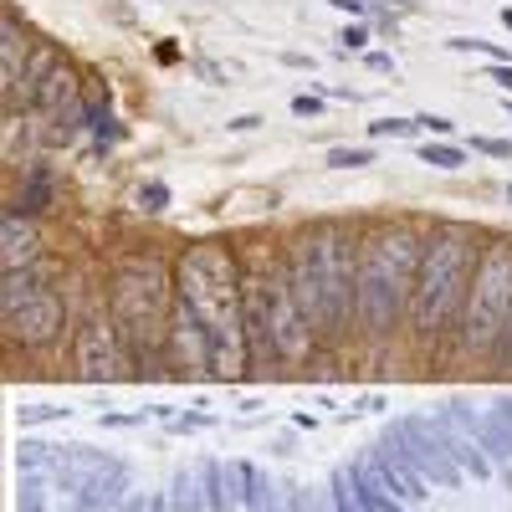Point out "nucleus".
Here are the masks:
<instances>
[{
  "label": "nucleus",
  "instance_id": "1",
  "mask_svg": "<svg viewBox=\"0 0 512 512\" xmlns=\"http://www.w3.org/2000/svg\"><path fill=\"white\" fill-rule=\"evenodd\" d=\"M175 292L195 308L210 338V369L216 379L251 374L246 308H241V251L226 241H190L175 262Z\"/></svg>",
  "mask_w": 512,
  "mask_h": 512
},
{
  "label": "nucleus",
  "instance_id": "2",
  "mask_svg": "<svg viewBox=\"0 0 512 512\" xmlns=\"http://www.w3.org/2000/svg\"><path fill=\"white\" fill-rule=\"evenodd\" d=\"M425 251V226L410 216L374 221L359 236V338L369 344H390L410 323V292Z\"/></svg>",
  "mask_w": 512,
  "mask_h": 512
},
{
  "label": "nucleus",
  "instance_id": "3",
  "mask_svg": "<svg viewBox=\"0 0 512 512\" xmlns=\"http://www.w3.org/2000/svg\"><path fill=\"white\" fill-rule=\"evenodd\" d=\"M108 308L128 369L164 374V338H169V313H175V262L159 246L128 251L108 272Z\"/></svg>",
  "mask_w": 512,
  "mask_h": 512
},
{
  "label": "nucleus",
  "instance_id": "4",
  "mask_svg": "<svg viewBox=\"0 0 512 512\" xmlns=\"http://www.w3.org/2000/svg\"><path fill=\"white\" fill-rule=\"evenodd\" d=\"M482 241L487 236L472 221H431L425 226V251H420V272H415V292H410V323H405L420 349H441L456 333Z\"/></svg>",
  "mask_w": 512,
  "mask_h": 512
},
{
  "label": "nucleus",
  "instance_id": "5",
  "mask_svg": "<svg viewBox=\"0 0 512 512\" xmlns=\"http://www.w3.org/2000/svg\"><path fill=\"white\" fill-rule=\"evenodd\" d=\"M308 246H313V272L323 292V323L318 338L323 349H344L359 333V231L349 221H308Z\"/></svg>",
  "mask_w": 512,
  "mask_h": 512
},
{
  "label": "nucleus",
  "instance_id": "6",
  "mask_svg": "<svg viewBox=\"0 0 512 512\" xmlns=\"http://www.w3.org/2000/svg\"><path fill=\"white\" fill-rule=\"evenodd\" d=\"M507 313H512V236H487L451 333V349L461 359H497L507 338Z\"/></svg>",
  "mask_w": 512,
  "mask_h": 512
},
{
  "label": "nucleus",
  "instance_id": "7",
  "mask_svg": "<svg viewBox=\"0 0 512 512\" xmlns=\"http://www.w3.org/2000/svg\"><path fill=\"white\" fill-rule=\"evenodd\" d=\"M72 369L77 379H118L128 369L123 344H118V323L108 308V287H88V303L72 318Z\"/></svg>",
  "mask_w": 512,
  "mask_h": 512
},
{
  "label": "nucleus",
  "instance_id": "8",
  "mask_svg": "<svg viewBox=\"0 0 512 512\" xmlns=\"http://www.w3.org/2000/svg\"><path fill=\"white\" fill-rule=\"evenodd\" d=\"M62 338H72V308H67L62 282L36 287L26 303L6 308V344H21V349L41 354V349H57Z\"/></svg>",
  "mask_w": 512,
  "mask_h": 512
},
{
  "label": "nucleus",
  "instance_id": "9",
  "mask_svg": "<svg viewBox=\"0 0 512 512\" xmlns=\"http://www.w3.org/2000/svg\"><path fill=\"white\" fill-rule=\"evenodd\" d=\"M26 57H31V41H26V31L16 26V11L6 6V21H0V98H6V108H11V98H16V88H21Z\"/></svg>",
  "mask_w": 512,
  "mask_h": 512
},
{
  "label": "nucleus",
  "instance_id": "10",
  "mask_svg": "<svg viewBox=\"0 0 512 512\" xmlns=\"http://www.w3.org/2000/svg\"><path fill=\"white\" fill-rule=\"evenodd\" d=\"M41 256V241H36V226L31 216H16V210H6V251H0V262L6 267H26Z\"/></svg>",
  "mask_w": 512,
  "mask_h": 512
},
{
  "label": "nucleus",
  "instance_id": "11",
  "mask_svg": "<svg viewBox=\"0 0 512 512\" xmlns=\"http://www.w3.org/2000/svg\"><path fill=\"white\" fill-rule=\"evenodd\" d=\"M57 200V185H52V169L47 164H36L31 175H26V185H21V195L6 205V210H16V216H41Z\"/></svg>",
  "mask_w": 512,
  "mask_h": 512
},
{
  "label": "nucleus",
  "instance_id": "12",
  "mask_svg": "<svg viewBox=\"0 0 512 512\" xmlns=\"http://www.w3.org/2000/svg\"><path fill=\"white\" fill-rule=\"evenodd\" d=\"M420 164H431V169H461L466 154H461L456 144H425V149H420Z\"/></svg>",
  "mask_w": 512,
  "mask_h": 512
},
{
  "label": "nucleus",
  "instance_id": "13",
  "mask_svg": "<svg viewBox=\"0 0 512 512\" xmlns=\"http://www.w3.org/2000/svg\"><path fill=\"white\" fill-rule=\"evenodd\" d=\"M364 164H374V149H364V144H344V149H328V169H364Z\"/></svg>",
  "mask_w": 512,
  "mask_h": 512
},
{
  "label": "nucleus",
  "instance_id": "14",
  "mask_svg": "<svg viewBox=\"0 0 512 512\" xmlns=\"http://www.w3.org/2000/svg\"><path fill=\"white\" fill-rule=\"evenodd\" d=\"M415 128H420L415 118H374V123H369V134H374V139H410Z\"/></svg>",
  "mask_w": 512,
  "mask_h": 512
},
{
  "label": "nucleus",
  "instance_id": "15",
  "mask_svg": "<svg viewBox=\"0 0 512 512\" xmlns=\"http://www.w3.org/2000/svg\"><path fill=\"white\" fill-rule=\"evenodd\" d=\"M134 200H139V210L159 216V210L169 205V185H164V180H149V185H139V195H134Z\"/></svg>",
  "mask_w": 512,
  "mask_h": 512
},
{
  "label": "nucleus",
  "instance_id": "16",
  "mask_svg": "<svg viewBox=\"0 0 512 512\" xmlns=\"http://www.w3.org/2000/svg\"><path fill=\"white\" fill-rule=\"evenodd\" d=\"M292 113H297V118H318V113H323V98H313V93H297V98H292Z\"/></svg>",
  "mask_w": 512,
  "mask_h": 512
},
{
  "label": "nucleus",
  "instance_id": "17",
  "mask_svg": "<svg viewBox=\"0 0 512 512\" xmlns=\"http://www.w3.org/2000/svg\"><path fill=\"white\" fill-rule=\"evenodd\" d=\"M415 123L425 128V134H441V139H446V134H451V128H456V123H451V118H441V113H420Z\"/></svg>",
  "mask_w": 512,
  "mask_h": 512
},
{
  "label": "nucleus",
  "instance_id": "18",
  "mask_svg": "<svg viewBox=\"0 0 512 512\" xmlns=\"http://www.w3.org/2000/svg\"><path fill=\"white\" fill-rule=\"evenodd\" d=\"M472 149H482V154H492V159H512V144H507V139H472Z\"/></svg>",
  "mask_w": 512,
  "mask_h": 512
},
{
  "label": "nucleus",
  "instance_id": "19",
  "mask_svg": "<svg viewBox=\"0 0 512 512\" xmlns=\"http://www.w3.org/2000/svg\"><path fill=\"white\" fill-rule=\"evenodd\" d=\"M487 77L497 82V88H502V93H512V62H497V67H492Z\"/></svg>",
  "mask_w": 512,
  "mask_h": 512
},
{
  "label": "nucleus",
  "instance_id": "20",
  "mask_svg": "<svg viewBox=\"0 0 512 512\" xmlns=\"http://www.w3.org/2000/svg\"><path fill=\"white\" fill-rule=\"evenodd\" d=\"M364 41H369V31H364V26H349V31H344V52H359Z\"/></svg>",
  "mask_w": 512,
  "mask_h": 512
},
{
  "label": "nucleus",
  "instance_id": "21",
  "mask_svg": "<svg viewBox=\"0 0 512 512\" xmlns=\"http://www.w3.org/2000/svg\"><path fill=\"white\" fill-rule=\"evenodd\" d=\"M369 67H374V72H395V62L384 57V52H374V57H369Z\"/></svg>",
  "mask_w": 512,
  "mask_h": 512
},
{
  "label": "nucleus",
  "instance_id": "22",
  "mask_svg": "<svg viewBox=\"0 0 512 512\" xmlns=\"http://www.w3.org/2000/svg\"><path fill=\"white\" fill-rule=\"evenodd\" d=\"M492 364H502V369H512V338H507V344H502V354H497Z\"/></svg>",
  "mask_w": 512,
  "mask_h": 512
},
{
  "label": "nucleus",
  "instance_id": "23",
  "mask_svg": "<svg viewBox=\"0 0 512 512\" xmlns=\"http://www.w3.org/2000/svg\"><path fill=\"white\" fill-rule=\"evenodd\" d=\"M507 113H512V98H507Z\"/></svg>",
  "mask_w": 512,
  "mask_h": 512
}]
</instances>
